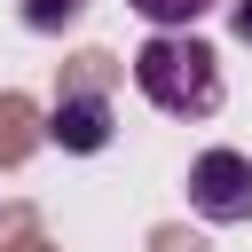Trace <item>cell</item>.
<instances>
[{
    "mask_svg": "<svg viewBox=\"0 0 252 252\" xmlns=\"http://www.w3.org/2000/svg\"><path fill=\"white\" fill-rule=\"evenodd\" d=\"M126 71H134V94L165 118H213L220 110V55L197 32H150L126 55Z\"/></svg>",
    "mask_w": 252,
    "mask_h": 252,
    "instance_id": "cell-1",
    "label": "cell"
},
{
    "mask_svg": "<svg viewBox=\"0 0 252 252\" xmlns=\"http://www.w3.org/2000/svg\"><path fill=\"white\" fill-rule=\"evenodd\" d=\"M47 142H55L63 158H94V150L118 142V102H110V71H102V55H87V63L55 87Z\"/></svg>",
    "mask_w": 252,
    "mask_h": 252,
    "instance_id": "cell-2",
    "label": "cell"
},
{
    "mask_svg": "<svg viewBox=\"0 0 252 252\" xmlns=\"http://www.w3.org/2000/svg\"><path fill=\"white\" fill-rule=\"evenodd\" d=\"M189 213L197 220H213V228H236V220H252V158L244 150H197L189 158Z\"/></svg>",
    "mask_w": 252,
    "mask_h": 252,
    "instance_id": "cell-3",
    "label": "cell"
},
{
    "mask_svg": "<svg viewBox=\"0 0 252 252\" xmlns=\"http://www.w3.org/2000/svg\"><path fill=\"white\" fill-rule=\"evenodd\" d=\"M126 8H134L150 32H197V24H205L220 0H126Z\"/></svg>",
    "mask_w": 252,
    "mask_h": 252,
    "instance_id": "cell-4",
    "label": "cell"
},
{
    "mask_svg": "<svg viewBox=\"0 0 252 252\" xmlns=\"http://www.w3.org/2000/svg\"><path fill=\"white\" fill-rule=\"evenodd\" d=\"M16 16H24V32H39V39H55V32H71V24L87 16V0H24Z\"/></svg>",
    "mask_w": 252,
    "mask_h": 252,
    "instance_id": "cell-5",
    "label": "cell"
},
{
    "mask_svg": "<svg viewBox=\"0 0 252 252\" xmlns=\"http://www.w3.org/2000/svg\"><path fill=\"white\" fill-rule=\"evenodd\" d=\"M228 24H236V39L252 47V0H228Z\"/></svg>",
    "mask_w": 252,
    "mask_h": 252,
    "instance_id": "cell-6",
    "label": "cell"
}]
</instances>
